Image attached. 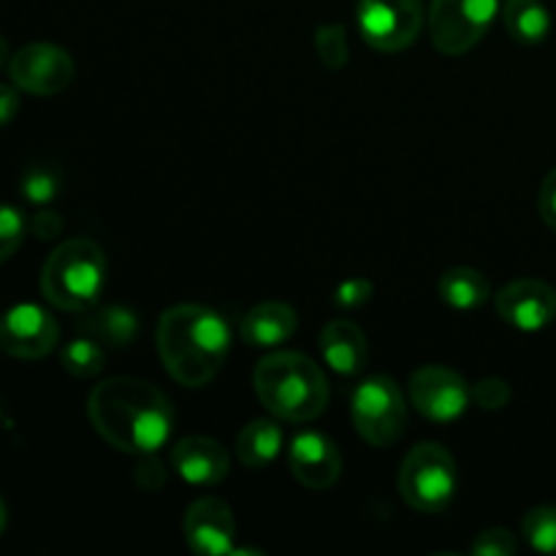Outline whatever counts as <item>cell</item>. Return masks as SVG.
Masks as SVG:
<instances>
[{
	"mask_svg": "<svg viewBox=\"0 0 556 556\" xmlns=\"http://www.w3.org/2000/svg\"><path fill=\"white\" fill-rule=\"evenodd\" d=\"M96 432L125 454H155L174 432V407L161 389L139 378H109L87 400Z\"/></svg>",
	"mask_w": 556,
	"mask_h": 556,
	"instance_id": "obj_1",
	"label": "cell"
},
{
	"mask_svg": "<svg viewBox=\"0 0 556 556\" xmlns=\"http://www.w3.org/2000/svg\"><path fill=\"white\" fill-rule=\"evenodd\" d=\"M157 353L177 383L201 389L220 372L231 348L226 320L201 304H179L157 320Z\"/></svg>",
	"mask_w": 556,
	"mask_h": 556,
	"instance_id": "obj_2",
	"label": "cell"
},
{
	"mask_svg": "<svg viewBox=\"0 0 556 556\" xmlns=\"http://www.w3.org/2000/svg\"><path fill=\"white\" fill-rule=\"evenodd\" d=\"M261 405L280 421H315L329 405V380L309 356L280 351L258 362L253 372Z\"/></svg>",
	"mask_w": 556,
	"mask_h": 556,
	"instance_id": "obj_3",
	"label": "cell"
},
{
	"mask_svg": "<svg viewBox=\"0 0 556 556\" xmlns=\"http://www.w3.org/2000/svg\"><path fill=\"white\" fill-rule=\"evenodd\" d=\"M106 255L92 239H68L54 248L43 264V299L65 313H87L106 288Z\"/></svg>",
	"mask_w": 556,
	"mask_h": 556,
	"instance_id": "obj_4",
	"label": "cell"
},
{
	"mask_svg": "<svg viewBox=\"0 0 556 556\" xmlns=\"http://www.w3.org/2000/svg\"><path fill=\"white\" fill-rule=\"evenodd\" d=\"M456 462L440 443H421L400 467L402 500L418 514H443L456 497Z\"/></svg>",
	"mask_w": 556,
	"mask_h": 556,
	"instance_id": "obj_5",
	"label": "cell"
},
{
	"mask_svg": "<svg viewBox=\"0 0 556 556\" xmlns=\"http://www.w3.org/2000/svg\"><path fill=\"white\" fill-rule=\"evenodd\" d=\"M356 432L375 448H389L405 434L407 402L391 378H369L358 383L351 400Z\"/></svg>",
	"mask_w": 556,
	"mask_h": 556,
	"instance_id": "obj_6",
	"label": "cell"
},
{
	"mask_svg": "<svg viewBox=\"0 0 556 556\" xmlns=\"http://www.w3.org/2000/svg\"><path fill=\"white\" fill-rule=\"evenodd\" d=\"M500 11V0H432L429 11V36L438 52H470L492 27Z\"/></svg>",
	"mask_w": 556,
	"mask_h": 556,
	"instance_id": "obj_7",
	"label": "cell"
},
{
	"mask_svg": "<svg viewBox=\"0 0 556 556\" xmlns=\"http://www.w3.org/2000/svg\"><path fill=\"white\" fill-rule=\"evenodd\" d=\"M358 30L378 52H402L424 27L421 0H358Z\"/></svg>",
	"mask_w": 556,
	"mask_h": 556,
	"instance_id": "obj_8",
	"label": "cell"
},
{
	"mask_svg": "<svg viewBox=\"0 0 556 556\" xmlns=\"http://www.w3.org/2000/svg\"><path fill=\"white\" fill-rule=\"evenodd\" d=\"M9 76L30 96H58L74 81V60L54 43H27L9 60Z\"/></svg>",
	"mask_w": 556,
	"mask_h": 556,
	"instance_id": "obj_9",
	"label": "cell"
},
{
	"mask_svg": "<svg viewBox=\"0 0 556 556\" xmlns=\"http://www.w3.org/2000/svg\"><path fill=\"white\" fill-rule=\"evenodd\" d=\"M470 389L465 378L448 367H421L410 378V402L424 418L434 424H451L465 416L470 405Z\"/></svg>",
	"mask_w": 556,
	"mask_h": 556,
	"instance_id": "obj_10",
	"label": "cell"
},
{
	"mask_svg": "<svg viewBox=\"0 0 556 556\" xmlns=\"http://www.w3.org/2000/svg\"><path fill=\"white\" fill-rule=\"evenodd\" d=\"M58 320L38 304H16L0 318V351L11 358L36 362L58 345Z\"/></svg>",
	"mask_w": 556,
	"mask_h": 556,
	"instance_id": "obj_11",
	"label": "cell"
},
{
	"mask_svg": "<svg viewBox=\"0 0 556 556\" xmlns=\"http://www.w3.org/2000/svg\"><path fill=\"white\" fill-rule=\"evenodd\" d=\"M497 315L519 331H541L556 320V291L548 282L514 280L494 296Z\"/></svg>",
	"mask_w": 556,
	"mask_h": 556,
	"instance_id": "obj_12",
	"label": "cell"
},
{
	"mask_svg": "<svg viewBox=\"0 0 556 556\" xmlns=\"http://www.w3.org/2000/svg\"><path fill=\"white\" fill-rule=\"evenodd\" d=\"M185 541L190 552L226 556L237 552V521L220 497H201L185 514Z\"/></svg>",
	"mask_w": 556,
	"mask_h": 556,
	"instance_id": "obj_13",
	"label": "cell"
},
{
	"mask_svg": "<svg viewBox=\"0 0 556 556\" xmlns=\"http://www.w3.org/2000/svg\"><path fill=\"white\" fill-rule=\"evenodd\" d=\"M288 465L293 478L313 492L334 486L342 472V454L326 434L302 432L293 438L288 451Z\"/></svg>",
	"mask_w": 556,
	"mask_h": 556,
	"instance_id": "obj_14",
	"label": "cell"
},
{
	"mask_svg": "<svg viewBox=\"0 0 556 556\" xmlns=\"http://www.w3.org/2000/svg\"><path fill=\"white\" fill-rule=\"evenodd\" d=\"M172 467L193 486H217L228 476V451L212 438H185L174 445Z\"/></svg>",
	"mask_w": 556,
	"mask_h": 556,
	"instance_id": "obj_15",
	"label": "cell"
},
{
	"mask_svg": "<svg viewBox=\"0 0 556 556\" xmlns=\"http://www.w3.org/2000/svg\"><path fill=\"white\" fill-rule=\"evenodd\" d=\"M320 353H324L326 364H329L337 375L353 378V375H358L367 367V337H364V331L358 329L356 324H351V320H329V324L324 326V331H320Z\"/></svg>",
	"mask_w": 556,
	"mask_h": 556,
	"instance_id": "obj_16",
	"label": "cell"
},
{
	"mask_svg": "<svg viewBox=\"0 0 556 556\" xmlns=\"http://www.w3.org/2000/svg\"><path fill=\"white\" fill-rule=\"evenodd\" d=\"M296 313L286 302H261L242 318L239 334L253 348H275L291 340L296 331Z\"/></svg>",
	"mask_w": 556,
	"mask_h": 556,
	"instance_id": "obj_17",
	"label": "cell"
},
{
	"mask_svg": "<svg viewBox=\"0 0 556 556\" xmlns=\"http://www.w3.org/2000/svg\"><path fill=\"white\" fill-rule=\"evenodd\" d=\"M282 448V429L275 421H250L237 434V456L250 470H264L280 456Z\"/></svg>",
	"mask_w": 556,
	"mask_h": 556,
	"instance_id": "obj_18",
	"label": "cell"
},
{
	"mask_svg": "<svg viewBox=\"0 0 556 556\" xmlns=\"http://www.w3.org/2000/svg\"><path fill=\"white\" fill-rule=\"evenodd\" d=\"M492 296L486 275L470 266H456L440 277V299L454 309H476Z\"/></svg>",
	"mask_w": 556,
	"mask_h": 556,
	"instance_id": "obj_19",
	"label": "cell"
},
{
	"mask_svg": "<svg viewBox=\"0 0 556 556\" xmlns=\"http://www.w3.org/2000/svg\"><path fill=\"white\" fill-rule=\"evenodd\" d=\"M505 30L519 43H541L552 30V14L541 0H505Z\"/></svg>",
	"mask_w": 556,
	"mask_h": 556,
	"instance_id": "obj_20",
	"label": "cell"
},
{
	"mask_svg": "<svg viewBox=\"0 0 556 556\" xmlns=\"http://www.w3.org/2000/svg\"><path fill=\"white\" fill-rule=\"evenodd\" d=\"M63 369L74 378H96L103 367H106V351H103L101 340L96 337H74L65 342L63 348Z\"/></svg>",
	"mask_w": 556,
	"mask_h": 556,
	"instance_id": "obj_21",
	"label": "cell"
},
{
	"mask_svg": "<svg viewBox=\"0 0 556 556\" xmlns=\"http://www.w3.org/2000/svg\"><path fill=\"white\" fill-rule=\"evenodd\" d=\"M87 329L96 340L109 342V345H128L139 334V320L130 309L106 307L87 320Z\"/></svg>",
	"mask_w": 556,
	"mask_h": 556,
	"instance_id": "obj_22",
	"label": "cell"
},
{
	"mask_svg": "<svg viewBox=\"0 0 556 556\" xmlns=\"http://www.w3.org/2000/svg\"><path fill=\"white\" fill-rule=\"evenodd\" d=\"M521 535L530 543L532 552L556 554V508L543 505V508L530 510L521 521Z\"/></svg>",
	"mask_w": 556,
	"mask_h": 556,
	"instance_id": "obj_23",
	"label": "cell"
},
{
	"mask_svg": "<svg viewBox=\"0 0 556 556\" xmlns=\"http://www.w3.org/2000/svg\"><path fill=\"white\" fill-rule=\"evenodd\" d=\"M315 49H318V58L326 68L337 71L348 63V38L345 27L340 25H324L315 33Z\"/></svg>",
	"mask_w": 556,
	"mask_h": 556,
	"instance_id": "obj_24",
	"label": "cell"
},
{
	"mask_svg": "<svg viewBox=\"0 0 556 556\" xmlns=\"http://www.w3.org/2000/svg\"><path fill=\"white\" fill-rule=\"evenodd\" d=\"M25 217L16 206L0 204V264L20 250L22 239H25Z\"/></svg>",
	"mask_w": 556,
	"mask_h": 556,
	"instance_id": "obj_25",
	"label": "cell"
},
{
	"mask_svg": "<svg viewBox=\"0 0 556 556\" xmlns=\"http://www.w3.org/2000/svg\"><path fill=\"white\" fill-rule=\"evenodd\" d=\"M58 174L49 172V168H30L22 179V195H25L30 204H47L58 195Z\"/></svg>",
	"mask_w": 556,
	"mask_h": 556,
	"instance_id": "obj_26",
	"label": "cell"
},
{
	"mask_svg": "<svg viewBox=\"0 0 556 556\" xmlns=\"http://www.w3.org/2000/svg\"><path fill=\"white\" fill-rule=\"evenodd\" d=\"M516 552H519V541H516L514 532L503 530V527L481 532L470 546V554L478 556H510Z\"/></svg>",
	"mask_w": 556,
	"mask_h": 556,
	"instance_id": "obj_27",
	"label": "cell"
},
{
	"mask_svg": "<svg viewBox=\"0 0 556 556\" xmlns=\"http://www.w3.org/2000/svg\"><path fill=\"white\" fill-rule=\"evenodd\" d=\"M472 396H476V405L483 407V410H500L510 402V386L503 378H483L472 391Z\"/></svg>",
	"mask_w": 556,
	"mask_h": 556,
	"instance_id": "obj_28",
	"label": "cell"
},
{
	"mask_svg": "<svg viewBox=\"0 0 556 556\" xmlns=\"http://www.w3.org/2000/svg\"><path fill=\"white\" fill-rule=\"evenodd\" d=\"M369 296H372V286L367 280H348L334 291V304L337 307L356 309L364 307L369 302Z\"/></svg>",
	"mask_w": 556,
	"mask_h": 556,
	"instance_id": "obj_29",
	"label": "cell"
},
{
	"mask_svg": "<svg viewBox=\"0 0 556 556\" xmlns=\"http://www.w3.org/2000/svg\"><path fill=\"white\" fill-rule=\"evenodd\" d=\"M538 212H541L543 223L556 231V168H552L543 179L541 193H538Z\"/></svg>",
	"mask_w": 556,
	"mask_h": 556,
	"instance_id": "obj_30",
	"label": "cell"
},
{
	"mask_svg": "<svg viewBox=\"0 0 556 556\" xmlns=\"http://www.w3.org/2000/svg\"><path fill=\"white\" fill-rule=\"evenodd\" d=\"M30 228H33V233H36V237L52 239V237H58L60 231H63V217H60L58 212H52V210H41L36 217H33Z\"/></svg>",
	"mask_w": 556,
	"mask_h": 556,
	"instance_id": "obj_31",
	"label": "cell"
},
{
	"mask_svg": "<svg viewBox=\"0 0 556 556\" xmlns=\"http://www.w3.org/2000/svg\"><path fill=\"white\" fill-rule=\"evenodd\" d=\"M16 112H20V92H16V85L11 87L0 81V128L9 125L16 117Z\"/></svg>",
	"mask_w": 556,
	"mask_h": 556,
	"instance_id": "obj_32",
	"label": "cell"
},
{
	"mask_svg": "<svg viewBox=\"0 0 556 556\" xmlns=\"http://www.w3.org/2000/svg\"><path fill=\"white\" fill-rule=\"evenodd\" d=\"M5 525H9V508H5V500L0 497V535H3Z\"/></svg>",
	"mask_w": 556,
	"mask_h": 556,
	"instance_id": "obj_33",
	"label": "cell"
},
{
	"mask_svg": "<svg viewBox=\"0 0 556 556\" xmlns=\"http://www.w3.org/2000/svg\"><path fill=\"white\" fill-rule=\"evenodd\" d=\"M5 63H9V43H5L3 36H0V68H3Z\"/></svg>",
	"mask_w": 556,
	"mask_h": 556,
	"instance_id": "obj_34",
	"label": "cell"
}]
</instances>
